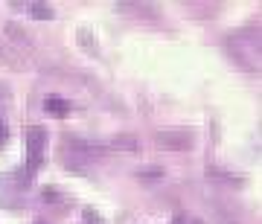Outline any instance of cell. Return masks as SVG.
Here are the masks:
<instances>
[{"label":"cell","instance_id":"obj_1","mask_svg":"<svg viewBox=\"0 0 262 224\" xmlns=\"http://www.w3.org/2000/svg\"><path fill=\"white\" fill-rule=\"evenodd\" d=\"M44 143H47V128H41V125H29L27 128V169H29V175L38 172V166H41Z\"/></svg>","mask_w":262,"mask_h":224},{"label":"cell","instance_id":"obj_2","mask_svg":"<svg viewBox=\"0 0 262 224\" xmlns=\"http://www.w3.org/2000/svg\"><path fill=\"white\" fill-rule=\"evenodd\" d=\"M158 146L160 149H172V151H187V149H192V137L187 131H160Z\"/></svg>","mask_w":262,"mask_h":224},{"label":"cell","instance_id":"obj_3","mask_svg":"<svg viewBox=\"0 0 262 224\" xmlns=\"http://www.w3.org/2000/svg\"><path fill=\"white\" fill-rule=\"evenodd\" d=\"M108 146L117 149V151H137V149H140V140H137L134 134H117V137L108 140Z\"/></svg>","mask_w":262,"mask_h":224},{"label":"cell","instance_id":"obj_4","mask_svg":"<svg viewBox=\"0 0 262 224\" xmlns=\"http://www.w3.org/2000/svg\"><path fill=\"white\" fill-rule=\"evenodd\" d=\"M44 108H47V114H53V117H64V114H70V102L58 99V96H50L47 102H44Z\"/></svg>","mask_w":262,"mask_h":224},{"label":"cell","instance_id":"obj_5","mask_svg":"<svg viewBox=\"0 0 262 224\" xmlns=\"http://www.w3.org/2000/svg\"><path fill=\"white\" fill-rule=\"evenodd\" d=\"M207 177L225 181V184H242V181H245V177H242V175H236V172H225V169H215V166L207 169Z\"/></svg>","mask_w":262,"mask_h":224},{"label":"cell","instance_id":"obj_6","mask_svg":"<svg viewBox=\"0 0 262 224\" xmlns=\"http://www.w3.org/2000/svg\"><path fill=\"white\" fill-rule=\"evenodd\" d=\"M29 15L38 18V20H53L56 18V9L47 6V3H29Z\"/></svg>","mask_w":262,"mask_h":224},{"label":"cell","instance_id":"obj_7","mask_svg":"<svg viewBox=\"0 0 262 224\" xmlns=\"http://www.w3.org/2000/svg\"><path fill=\"white\" fill-rule=\"evenodd\" d=\"M137 177L140 181H160L163 177V166H140L137 169Z\"/></svg>","mask_w":262,"mask_h":224},{"label":"cell","instance_id":"obj_8","mask_svg":"<svg viewBox=\"0 0 262 224\" xmlns=\"http://www.w3.org/2000/svg\"><path fill=\"white\" fill-rule=\"evenodd\" d=\"M84 221H88V224H105L102 221V215H99V213H94V210H84Z\"/></svg>","mask_w":262,"mask_h":224},{"label":"cell","instance_id":"obj_9","mask_svg":"<svg viewBox=\"0 0 262 224\" xmlns=\"http://www.w3.org/2000/svg\"><path fill=\"white\" fill-rule=\"evenodd\" d=\"M41 195H44V201H58V198H61V195L56 192V189H44Z\"/></svg>","mask_w":262,"mask_h":224},{"label":"cell","instance_id":"obj_10","mask_svg":"<svg viewBox=\"0 0 262 224\" xmlns=\"http://www.w3.org/2000/svg\"><path fill=\"white\" fill-rule=\"evenodd\" d=\"M6 137H9V128H6V122H0V143L6 140Z\"/></svg>","mask_w":262,"mask_h":224},{"label":"cell","instance_id":"obj_11","mask_svg":"<svg viewBox=\"0 0 262 224\" xmlns=\"http://www.w3.org/2000/svg\"><path fill=\"white\" fill-rule=\"evenodd\" d=\"M35 224H47V221H35Z\"/></svg>","mask_w":262,"mask_h":224}]
</instances>
